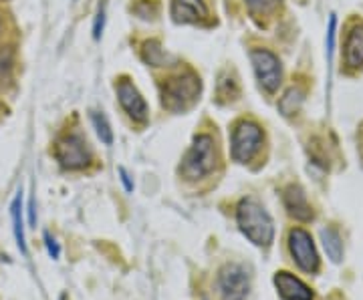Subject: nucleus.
I'll use <instances>...</instances> for the list:
<instances>
[{
  "instance_id": "nucleus-1",
  "label": "nucleus",
  "mask_w": 363,
  "mask_h": 300,
  "mask_svg": "<svg viewBox=\"0 0 363 300\" xmlns=\"http://www.w3.org/2000/svg\"><path fill=\"white\" fill-rule=\"evenodd\" d=\"M236 222L240 232L257 246H269L274 238V224L269 212L255 200H242L236 208Z\"/></svg>"
},
{
  "instance_id": "nucleus-2",
  "label": "nucleus",
  "mask_w": 363,
  "mask_h": 300,
  "mask_svg": "<svg viewBox=\"0 0 363 300\" xmlns=\"http://www.w3.org/2000/svg\"><path fill=\"white\" fill-rule=\"evenodd\" d=\"M214 166H216V144L212 135L202 133L196 137L186 157L182 159V175L190 182H196L206 178L214 170Z\"/></svg>"
},
{
  "instance_id": "nucleus-3",
  "label": "nucleus",
  "mask_w": 363,
  "mask_h": 300,
  "mask_svg": "<svg viewBox=\"0 0 363 300\" xmlns=\"http://www.w3.org/2000/svg\"><path fill=\"white\" fill-rule=\"evenodd\" d=\"M200 95V79L192 71L169 77L162 85V103L169 111H184Z\"/></svg>"
},
{
  "instance_id": "nucleus-4",
  "label": "nucleus",
  "mask_w": 363,
  "mask_h": 300,
  "mask_svg": "<svg viewBox=\"0 0 363 300\" xmlns=\"http://www.w3.org/2000/svg\"><path fill=\"white\" fill-rule=\"evenodd\" d=\"M55 157L59 161V166L63 170H83L91 163V149L87 145V139L73 131V133H67L63 137L57 139L55 144Z\"/></svg>"
},
{
  "instance_id": "nucleus-5",
  "label": "nucleus",
  "mask_w": 363,
  "mask_h": 300,
  "mask_svg": "<svg viewBox=\"0 0 363 300\" xmlns=\"http://www.w3.org/2000/svg\"><path fill=\"white\" fill-rule=\"evenodd\" d=\"M250 61H252L260 87L267 93L279 91L281 81H283V67H281L279 57L269 49H252Z\"/></svg>"
},
{
  "instance_id": "nucleus-6",
  "label": "nucleus",
  "mask_w": 363,
  "mask_h": 300,
  "mask_svg": "<svg viewBox=\"0 0 363 300\" xmlns=\"http://www.w3.org/2000/svg\"><path fill=\"white\" fill-rule=\"evenodd\" d=\"M262 145V129L252 121H240L233 131V159L247 163Z\"/></svg>"
},
{
  "instance_id": "nucleus-7",
  "label": "nucleus",
  "mask_w": 363,
  "mask_h": 300,
  "mask_svg": "<svg viewBox=\"0 0 363 300\" xmlns=\"http://www.w3.org/2000/svg\"><path fill=\"white\" fill-rule=\"evenodd\" d=\"M289 250L293 260L297 262V266L305 272H317L319 270V254L315 250L311 234L303 228H295L289 234Z\"/></svg>"
},
{
  "instance_id": "nucleus-8",
  "label": "nucleus",
  "mask_w": 363,
  "mask_h": 300,
  "mask_svg": "<svg viewBox=\"0 0 363 300\" xmlns=\"http://www.w3.org/2000/svg\"><path fill=\"white\" fill-rule=\"evenodd\" d=\"M218 290L224 300H245L250 290V276L240 264H226L218 272Z\"/></svg>"
},
{
  "instance_id": "nucleus-9",
  "label": "nucleus",
  "mask_w": 363,
  "mask_h": 300,
  "mask_svg": "<svg viewBox=\"0 0 363 300\" xmlns=\"http://www.w3.org/2000/svg\"><path fill=\"white\" fill-rule=\"evenodd\" d=\"M116 89L117 99H119V103L123 107V111H125L133 121L143 123V121L147 119V105H145V99L142 97V93L138 91V87L131 83L130 79H119Z\"/></svg>"
},
{
  "instance_id": "nucleus-10",
  "label": "nucleus",
  "mask_w": 363,
  "mask_h": 300,
  "mask_svg": "<svg viewBox=\"0 0 363 300\" xmlns=\"http://www.w3.org/2000/svg\"><path fill=\"white\" fill-rule=\"evenodd\" d=\"M274 284H277V290L283 296V300H313L311 288L305 282H301L297 276H293L291 272H277Z\"/></svg>"
},
{
  "instance_id": "nucleus-11",
  "label": "nucleus",
  "mask_w": 363,
  "mask_h": 300,
  "mask_svg": "<svg viewBox=\"0 0 363 300\" xmlns=\"http://www.w3.org/2000/svg\"><path fill=\"white\" fill-rule=\"evenodd\" d=\"M172 16L176 23H202L208 18L204 0H174Z\"/></svg>"
},
{
  "instance_id": "nucleus-12",
  "label": "nucleus",
  "mask_w": 363,
  "mask_h": 300,
  "mask_svg": "<svg viewBox=\"0 0 363 300\" xmlns=\"http://www.w3.org/2000/svg\"><path fill=\"white\" fill-rule=\"evenodd\" d=\"M285 208L289 209V214L298 220V222H309L313 218V209L311 204L307 202V196L303 192V188L298 185H289L285 190Z\"/></svg>"
},
{
  "instance_id": "nucleus-13",
  "label": "nucleus",
  "mask_w": 363,
  "mask_h": 300,
  "mask_svg": "<svg viewBox=\"0 0 363 300\" xmlns=\"http://www.w3.org/2000/svg\"><path fill=\"white\" fill-rule=\"evenodd\" d=\"M345 65L350 69L363 67V25H355L345 39Z\"/></svg>"
},
{
  "instance_id": "nucleus-14",
  "label": "nucleus",
  "mask_w": 363,
  "mask_h": 300,
  "mask_svg": "<svg viewBox=\"0 0 363 300\" xmlns=\"http://www.w3.org/2000/svg\"><path fill=\"white\" fill-rule=\"evenodd\" d=\"M11 216H13V230L14 238H16V246L23 254H28L26 250V240H25V224H23V192L18 190V194L11 204Z\"/></svg>"
},
{
  "instance_id": "nucleus-15",
  "label": "nucleus",
  "mask_w": 363,
  "mask_h": 300,
  "mask_svg": "<svg viewBox=\"0 0 363 300\" xmlns=\"http://www.w3.org/2000/svg\"><path fill=\"white\" fill-rule=\"evenodd\" d=\"M14 47L4 45L0 47V93L6 91L13 83L14 73Z\"/></svg>"
},
{
  "instance_id": "nucleus-16",
  "label": "nucleus",
  "mask_w": 363,
  "mask_h": 300,
  "mask_svg": "<svg viewBox=\"0 0 363 300\" xmlns=\"http://www.w3.org/2000/svg\"><path fill=\"white\" fill-rule=\"evenodd\" d=\"M321 240H323L325 252L333 262H339L343 258V244H341V236L335 228H325L321 230Z\"/></svg>"
},
{
  "instance_id": "nucleus-17",
  "label": "nucleus",
  "mask_w": 363,
  "mask_h": 300,
  "mask_svg": "<svg viewBox=\"0 0 363 300\" xmlns=\"http://www.w3.org/2000/svg\"><path fill=\"white\" fill-rule=\"evenodd\" d=\"M301 103H303V93H301V89H297V87H291V89L281 97V101H279V109H281V113H283V115L289 117V115H295V113H297Z\"/></svg>"
},
{
  "instance_id": "nucleus-18",
  "label": "nucleus",
  "mask_w": 363,
  "mask_h": 300,
  "mask_svg": "<svg viewBox=\"0 0 363 300\" xmlns=\"http://www.w3.org/2000/svg\"><path fill=\"white\" fill-rule=\"evenodd\" d=\"M143 59H145L150 65L162 67L164 65V61L168 59V54L164 52V49L160 47V42H157V40H150V42H145V49H143Z\"/></svg>"
},
{
  "instance_id": "nucleus-19",
  "label": "nucleus",
  "mask_w": 363,
  "mask_h": 300,
  "mask_svg": "<svg viewBox=\"0 0 363 300\" xmlns=\"http://www.w3.org/2000/svg\"><path fill=\"white\" fill-rule=\"evenodd\" d=\"M91 119H93V125H95V131H97V135H99L101 144L105 145L113 144V131H111V127H109V123H107L105 115H101V113H93Z\"/></svg>"
},
{
  "instance_id": "nucleus-20",
  "label": "nucleus",
  "mask_w": 363,
  "mask_h": 300,
  "mask_svg": "<svg viewBox=\"0 0 363 300\" xmlns=\"http://www.w3.org/2000/svg\"><path fill=\"white\" fill-rule=\"evenodd\" d=\"M252 14H267L279 6L281 0H245Z\"/></svg>"
},
{
  "instance_id": "nucleus-21",
  "label": "nucleus",
  "mask_w": 363,
  "mask_h": 300,
  "mask_svg": "<svg viewBox=\"0 0 363 300\" xmlns=\"http://www.w3.org/2000/svg\"><path fill=\"white\" fill-rule=\"evenodd\" d=\"M335 26H337V18H335V14H331L329 30H327V52H329V57L333 54V47H335Z\"/></svg>"
},
{
  "instance_id": "nucleus-22",
  "label": "nucleus",
  "mask_w": 363,
  "mask_h": 300,
  "mask_svg": "<svg viewBox=\"0 0 363 300\" xmlns=\"http://www.w3.org/2000/svg\"><path fill=\"white\" fill-rule=\"evenodd\" d=\"M104 23H105V8L101 6V8H99V13H97V18H95V25H93V37H95V39H99V37H101Z\"/></svg>"
},
{
  "instance_id": "nucleus-23",
  "label": "nucleus",
  "mask_w": 363,
  "mask_h": 300,
  "mask_svg": "<svg viewBox=\"0 0 363 300\" xmlns=\"http://www.w3.org/2000/svg\"><path fill=\"white\" fill-rule=\"evenodd\" d=\"M45 244H47V250H49V256H51V258H59L61 248H59V244L52 240L51 234H45Z\"/></svg>"
},
{
  "instance_id": "nucleus-24",
  "label": "nucleus",
  "mask_w": 363,
  "mask_h": 300,
  "mask_svg": "<svg viewBox=\"0 0 363 300\" xmlns=\"http://www.w3.org/2000/svg\"><path fill=\"white\" fill-rule=\"evenodd\" d=\"M119 175H121V182H123V185H125V190H128V192H133V183L130 182L128 171L123 170V168H119Z\"/></svg>"
},
{
  "instance_id": "nucleus-25",
  "label": "nucleus",
  "mask_w": 363,
  "mask_h": 300,
  "mask_svg": "<svg viewBox=\"0 0 363 300\" xmlns=\"http://www.w3.org/2000/svg\"><path fill=\"white\" fill-rule=\"evenodd\" d=\"M0 28H2V16H0Z\"/></svg>"
},
{
  "instance_id": "nucleus-26",
  "label": "nucleus",
  "mask_w": 363,
  "mask_h": 300,
  "mask_svg": "<svg viewBox=\"0 0 363 300\" xmlns=\"http://www.w3.org/2000/svg\"><path fill=\"white\" fill-rule=\"evenodd\" d=\"M0 2H2V0H0Z\"/></svg>"
}]
</instances>
